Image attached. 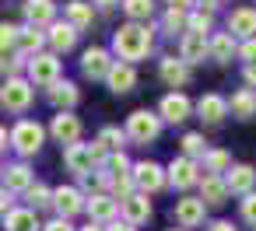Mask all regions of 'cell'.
Listing matches in <instances>:
<instances>
[{
  "mask_svg": "<svg viewBox=\"0 0 256 231\" xmlns=\"http://www.w3.org/2000/svg\"><path fill=\"white\" fill-rule=\"evenodd\" d=\"M151 46H154V32L148 25L126 21V25H120L112 32V53L120 56V63H130L134 67L137 60H144L151 53Z\"/></svg>",
  "mask_w": 256,
  "mask_h": 231,
  "instance_id": "6da1fadb",
  "label": "cell"
},
{
  "mask_svg": "<svg viewBox=\"0 0 256 231\" xmlns=\"http://www.w3.org/2000/svg\"><path fill=\"white\" fill-rule=\"evenodd\" d=\"M8 140H11V147H14L22 158H32V154H39V147H42V140H46V130H42L36 119H18L14 130L8 133Z\"/></svg>",
  "mask_w": 256,
  "mask_h": 231,
  "instance_id": "7a4b0ae2",
  "label": "cell"
},
{
  "mask_svg": "<svg viewBox=\"0 0 256 231\" xmlns=\"http://www.w3.org/2000/svg\"><path fill=\"white\" fill-rule=\"evenodd\" d=\"M123 133H126L134 144H151V140L162 133V119H158V112L134 109V112L126 116V126H123Z\"/></svg>",
  "mask_w": 256,
  "mask_h": 231,
  "instance_id": "3957f363",
  "label": "cell"
},
{
  "mask_svg": "<svg viewBox=\"0 0 256 231\" xmlns=\"http://www.w3.org/2000/svg\"><path fill=\"white\" fill-rule=\"evenodd\" d=\"M0 105L8 112H25L32 105V84L25 77H8L4 88H0Z\"/></svg>",
  "mask_w": 256,
  "mask_h": 231,
  "instance_id": "277c9868",
  "label": "cell"
},
{
  "mask_svg": "<svg viewBox=\"0 0 256 231\" xmlns=\"http://www.w3.org/2000/svg\"><path fill=\"white\" fill-rule=\"evenodd\" d=\"M25 70H28V84H42V88H50L53 81H60V60H56L53 53H39V56H32V60L25 63Z\"/></svg>",
  "mask_w": 256,
  "mask_h": 231,
  "instance_id": "5b68a950",
  "label": "cell"
},
{
  "mask_svg": "<svg viewBox=\"0 0 256 231\" xmlns=\"http://www.w3.org/2000/svg\"><path fill=\"white\" fill-rule=\"evenodd\" d=\"M130 179H134L137 193L151 196V193H158V189L165 186V168L154 165V161H137V165L130 168Z\"/></svg>",
  "mask_w": 256,
  "mask_h": 231,
  "instance_id": "8992f818",
  "label": "cell"
},
{
  "mask_svg": "<svg viewBox=\"0 0 256 231\" xmlns=\"http://www.w3.org/2000/svg\"><path fill=\"white\" fill-rule=\"evenodd\" d=\"M165 182H172L176 189H190L200 182V165L190 161V158H176L168 168H165Z\"/></svg>",
  "mask_w": 256,
  "mask_h": 231,
  "instance_id": "52a82bcc",
  "label": "cell"
},
{
  "mask_svg": "<svg viewBox=\"0 0 256 231\" xmlns=\"http://www.w3.org/2000/svg\"><path fill=\"white\" fill-rule=\"evenodd\" d=\"M204 214H207V207H204V200H200V196H182V200H176V207H172V217L179 221V228H182V231H186V228L204 224Z\"/></svg>",
  "mask_w": 256,
  "mask_h": 231,
  "instance_id": "ba28073f",
  "label": "cell"
},
{
  "mask_svg": "<svg viewBox=\"0 0 256 231\" xmlns=\"http://www.w3.org/2000/svg\"><path fill=\"white\" fill-rule=\"evenodd\" d=\"M190 112H193V102H190L182 91L165 95L162 105H158V119H162V123H182V119H190Z\"/></svg>",
  "mask_w": 256,
  "mask_h": 231,
  "instance_id": "9c48e42d",
  "label": "cell"
},
{
  "mask_svg": "<svg viewBox=\"0 0 256 231\" xmlns=\"http://www.w3.org/2000/svg\"><path fill=\"white\" fill-rule=\"evenodd\" d=\"M84 210H88L92 224H109V221H116V214H120V200L109 196V193H92V200L84 203Z\"/></svg>",
  "mask_w": 256,
  "mask_h": 231,
  "instance_id": "30bf717a",
  "label": "cell"
},
{
  "mask_svg": "<svg viewBox=\"0 0 256 231\" xmlns=\"http://www.w3.org/2000/svg\"><path fill=\"white\" fill-rule=\"evenodd\" d=\"M109 67H112V56H109V49H102V46H92V49H84V56H81V70H84V77H92V81H106Z\"/></svg>",
  "mask_w": 256,
  "mask_h": 231,
  "instance_id": "8fae6325",
  "label": "cell"
},
{
  "mask_svg": "<svg viewBox=\"0 0 256 231\" xmlns=\"http://www.w3.org/2000/svg\"><path fill=\"white\" fill-rule=\"evenodd\" d=\"M81 130H84V126H81V119H78L74 112H56L53 123H50V133H53L60 144H67V147L81 140Z\"/></svg>",
  "mask_w": 256,
  "mask_h": 231,
  "instance_id": "7c38bea8",
  "label": "cell"
},
{
  "mask_svg": "<svg viewBox=\"0 0 256 231\" xmlns=\"http://www.w3.org/2000/svg\"><path fill=\"white\" fill-rule=\"evenodd\" d=\"M228 35L232 39H256V7H235L228 14Z\"/></svg>",
  "mask_w": 256,
  "mask_h": 231,
  "instance_id": "4fadbf2b",
  "label": "cell"
},
{
  "mask_svg": "<svg viewBox=\"0 0 256 231\" xmlns=\"http://www.w3.org/2000/svg\"><path fill=\"white\" fill-rule=\"evenodd\" d=\"M64 165L74 172V175H88L98 161H95V154H92V144H70L67 151H64Z\"/></svg>",
  "mask_w": 256,
  "mask_h": 231,
  "instance_id": "5bb4252c",
  "label": "cell"
},
{
  "mask_svg": "<svg viewBox=\"0 0 256 231\" xmlns=\"http://www.w3.org/2000/svg\"><path fill=\"white\" fill-rule=\"evenodd\" d=\"M22 7H25V21L32 28H50L56 21V4L53 0H25Z\"/></svg>",
  "mask_w": 256,
  "mask_h": 231,
  "instance_id": "9a60e30c",
  "label": "cell"
},
{
  "mask_svg": "<svg viewBox=\"0 0 256 231\" xmlns=\"http://www.w3.org/2000/svg\"><path fill=\"white\" fill-rule=\"evenodd\" d=\"M53 207H56V214H60L64 221H70L74 214L84 210V196H81L74 186H60V189H53Z\"/></svg>",
  "mask_w": 256,
  "mask_h": 231,
  "instance_id": "2e32d148",
  "label": "cell"
},
{
  "mask_svg": "<svg viewBox=\"0 0 256 231\" xmlns=\"http://www.w3.org/2000/svg\"><path fill=\"white\" fill-rule=\"evenodd\" d=\"M120 214H123V221L126 224H144L148 217H151V200L144 196V193H130L126 200H120Z\"/></svg>",
  "mask_w": 256,
  "mask_h": 231,
  "instance_id": "e0dca14e",
  "label": "cell"
},
{
  "mask_svg": "<svg viewBox=\"0 0 256 231\" xmlns=\"http://www.w3.org/2000/svg\"><path fill=\"white\" fill-rule=\"evenodd\" d=\"M221 179H224L228 193L246 196V193H252V186H256V168H252V165H232Z\"/></svg>",
  "mask_w": 256,
  "mask_h": 231,
  "instance_id": "ac0fdd59",
  "label": "cell"
},
{
  "mask_svg": "<svg viewBox=\"0 0 256 231\" xmlns=\"http://www.w3.org/2000/svg\"><path fill=\"white\" fill-rule=\"evenodd\" d=\"M106 84H109L112 95H126V91H134V84H137V70H134L130 63H116V60H112V67H109V74H106Z\"/></svg>",
  "mask_w": 256,
  "mask_h": 231,
  "instance_id": "d6986e66",
  "label": "cell"
},
{
  "mask_svg": "<svg viewBox=\"0 0 256 231\" xmlns=\"http://www.w3.org/2000/svg\"><path fill=\"white\" fill-rule=\"evenodd\" d=\"M46 98H50L60 112H70V109L78 105L81 91H78V84H74V81H53V84L46 88Z\"/></svg>",
  "mask_w": 256,
  "mask_h": 231,
  "instance_id": "ffe728a7",
  "label": "cell"
},
{
  "mask_svg": "<svg viewBox=\"0 0 256 231\" xmlns=\"http://www.w3.org/2000/svg\"><path fill=\"white\" fill-rule=\"evenodd\" d=\"M74 42H78V28H70L67 21H53V25H50V32H46V46L53 49V56L74 49Z\"/></svg>",
  "mask_w": 256,
  "mask_h": 231,
  "instance_id": "44dd1931",
  "label": "cell"
},
{
  "mask_svg": "<svg viewBox=\"0 0 256 231\" xmlns=\"http://www.w3.org/2000/svg\"><path fill=\"white\" fill-rule=\"evenodd\" d=\"M204 56H207V35L182 32V39H179V60L186 67H193V63H204Z\"/></svg>",
  "mask_w": 256,
  "mask_h": 231,
  "instance_id": "7402d4cb",
  "label": "cell"
},
{
  "mask_svg": "<svg viewBox=\"0 0 256 231\" xmlns=\"http://www.w3.org/2000/svg\"><path fill=\"white\" fill-rule=\"evenodd\" d=\"M193 109H196V116H200L204 123H210V126H214V123H221V119L228 116V98L210 91V95H204V98H200Z\"/></svg>",
  "mask_w": 256,
  "mask_h": 231,
  "instance_id": "603a6c76",
  "label": "cell"
},
{
  "mask_svg": "<svg viewBox=\"0 0 256 231\" xmlns=\"http://www.w3.org/2000/svg\"><path fill=\"white\" fill-rule=\"evenodd\" d=\"M200 200H204V207H221L224 200H228V186H224V179L221 175H200Z\"/></svg>",
  "mask_w": 256,
  "mask_h": 231,
  "instance_id": "cb8c5ba5",
  "label": "cell"
},
{
  "mask_svg": "<svg viewBox=\"0 0 256 231\" xmlns=\"http://www.w3.org/2000/svg\"><path fill=\"white\" fill-rule=\"evenodd\" d=\"M158 74H162V81H165L168 88H186V84H190V67H186L182 60H176V56H162Z\"/></svg>",
  "mask_w": 256,
  "mask_h": 231,
  "instance_id": "d4e9b609",
  "label": "cell"
},
{
  "mask_svg": "<svg viewBox=\"0 0 256 231\" xmlns=\"http://www.w3.org/2000/svg\"><path fill=\"white\" fill-rule=\"evenodd\" d=\"M235 53H238V46H235V39H232L228 32H218V35L207 39V56H210L214 63H232Z\"/></svg>",
  "mask_w": 256,
  "mask_h": 231,
  "instance_id": "484cf974",
  "label": "cell"
},
{
  "mask_svg": "<svg viewBox=\"0 0 256 231\" xmlns=\"http://www.w3.org/2000/svg\"><path fill=\"white\" fill-rule=\"evenodd\" d=\"M4 228H8V231H42L36 210H28V207H14V210L4 217Z\"/></svg>",
  "mask_w": 256,
  "mask_h": 231,
  "instance_id": "4316f807",
  "label": "cell"
},
{
  "mask_svg": "<svg viewBox=\"0 0 256 231\" xmlns=\"http://www.w3.org/2000/svg\"><path fill=\"white\" fill-rule=\"evenodd\" d=\"M42 46H46V32H39V28H32V25L18 28V53H22V56H39Z\"/></svg>",
  "mask_w": 256,
  "mask_h": 231,
  "instance_id": "83f0119b",
  "label": "cell"
},
{
  "mask_svg": "<svg viewBox=\"0 0 256 231\" xmlns=\"http://www.w3.org/2000/svg\"><path fill=\"white\" fill-rule=\"evenodd\" d=\"M32 186V168L25 165V161H18V165H11L8 172H4V189L14 196V193H25Z\"/></svg>",
  "mask_w": 256,
  "mask_h": 231,
  "instance_id": "f1b7e54d",
  "label": "cell"
},
{
  "mask_svg": "<svg viewBox=\"0 0 256 231\" xmlns=\"http://www.w3.org/2000/svg\"><path fill=\"white\" fill-rule=\"evenodd\" d=\"M228 112H232L235 119H249V116H256V91H252V88L235 91V95L228 98Z\"/></svg>",
  "mask_w": 256,
  "mask_h": 231,
  "instance_id": "f546056e",
  "label": "cell"
},
{
  "mask_svg": "<svg viewBox=\"0 0 256 231\" xmlns=\"http://www.w3.org/2000/svg\"><path fill=\"white\" fill-rule=\"evenodd\" d=\"M67 25L70 28H88L92 25V4H84V0H70L67 4Z\"/></svg>",
  "mask_w": 256,
  "mask_h": 231,
  "instance_id": "4dcf8cb0",
  "label": "cell"
},
{
  "mask_svg": "<svg viewBox=\"0 0 256 231\" xmlns=\"http://www.w3.org/2000/svg\"><path fill=\"white\" fill-rule=\"evenodd\" d=\"M25 200H28V210H46V207H53V189L42 182H32L25 189Z\"/></svg>",
  "mask_w": 256,
  "mask_h": 231,
  "instance_id": "1f68e13d",
  "label": "cell"
},
{
  "mask_svg": "<svg viewBox=\"0 0 256 231\" xmlns=\"http://www.w3.org/2000/svg\"><path fill=\"white\" fill-rule=\"evenodd\" d=\"M123 11H126V18H130V21L144 25V21L154 14V0H123Z\"/></svg>",
  "mask_w": 256,
  "mask_h": 231,
  "instance_id": "d6a6232c",
  "label": "cell"
},
{
  "mask_svg": "<svg viewBox=\"0 0 256 231\" xmlns=\"http://www.w3.org/2000/svg\"><path fill=\"white\" fill-rule=\"evenodd\" d=\"M200 161H204V172H207V175H224V172L232 168V158H228V151H207Z\"/></svg>",
  "mask_w": 256,
  "mask_h": 231,
  "instance_id": "836d02e7",
  "label": "cell"
},
{
  "mask_svg": "<svg viewBox=\"0 0 256 231\" xmlns=\"http://www.w3.org/2000/svg\"><path fill=\"white\" fill-rule=\"evenodd\" d=\"M95 140H98V147H102V151H123L126 133H123L120 126H102V133H98Z\"/></svg>",
  "mask_w": 256,
  "mask_h": 231,
  "instance_id": "e575fe53",
  "label": "cell"
},
{
  "mask_svg": "<svg viewBox=\"0 0 256 231\" xmlns=\"http://www.w3.org/2000/svg\"><path fill=\"white\" fill-rule=\"evenodd\" d=\"M210 21H214V14L190 11V14H186V32H193V35H207V32H210Z\"/></svg>",
  "mask_w": 256,
  "mask_h": 231,
  "instance_id": "d590c367",
  "label": "cell"
},
{
  "mask_svg": "<svg viewBox=\"0 0 256 231\" xmlns=\"http://www.w3.org/2000/svg\"><path fill=\"white\" fill-rule=\"evenodd\" d=\"M204 154H207L204 137H200V133H186V137H182V158L196 161V158H204Z\"/></svg>",
  "mask_w": 256,
  "mask_h": 231,
  "instance_id": "8d00e7d4",
  "label": "cell"
},
{
  "mask_svg": "<svg viewBox=\"0 0 256 231\" xmlns=\"http://www.w3.org/2000/svg\"><path fill=\"white\" fill-rule=\"evenodd\" d=\"M11 49H18V25L4 21L0 25V56H8Z\"/></svg>",
  "mask_w": 256,
  "mask_h": 231,
  "instance_id": "74e56055",
  "label": "cell"
},
{
  "mask_svg": "<svg viewBox=\"0 0 256 231\" xmlns=\"http://www.w3.org/2000/svg\"><path fill=\"white\" fill-rule=\"evenodd\" d=\"M102 168H106V175H123V172H130V161H126L123 151H112V154L102 161Z\"/></svg>",
  "mask_w": 256,
  "mask_h": 231,
  "instance_id": "f35d334b",
  "label": "cell"
},
{
  "mask_svg": "<svg viewBox=\"0 0 256 231\" xmlns=\"http://www.w3.org/2000/svg\"><path fill=\"white\" fill-rule=\"evenodd\" d=\"M109 186H112L116 200H126L130 193H137V189H134V179H130V172H123V175H109Z\"/></svg>",
  "mask_w": 256,
  "mask_h": 231,
  "instance_id": "ab89813d",
  "label": "cell"
},
{
  "mask_svg": "<svg viewBox=\"0 0 256 231\" xmlns=\"http://www.w3.org/2000/svg\"><path fill=\"white\" fill-rule=\"evenodd\" d=\"M28 60L22 53H8V56H0V74H8V77H18V70L25 67Z\"/></svg>",
  "mask_w": 256,
  "mask_h": 231,
  "instance_id": "60d3db41",
  "label": "cell"
},
{
  "mask_svg": "<svg viewBox=\"0 0 256 231\" xmlns=\"http://www.w3.org/2000/svg\"><path fill=\"white\" fill-rule=\"evenodd\" d=\"M162 28H165L168 35H176V32H182V28H186V14H182V11H168V14L162 18Z\"/></svg>",
  "mask_w": 256,
  "mask_h": 231,
  "instance_id": "b9f144b4",
  "label": "cell"
},
{
  "mask_svg": "<svg viewBox=\"0 0 256 231\" xmlns=\"http://www.w3.org/2000/svg\"><path fill=\"white\" fill-rule=\"evenodd\" d=\"M238 210H242V221H249V224H256V189L242 196V203H238Z\"/></svg>",
  "mask_w": 256,
  "mask_h": 231,
  "instance_id": "7bdbcfd3",
  "label": "cell"
},
{
  "mask_svg": "<svg viewBox=\"0 0 256 231\" xmlns=\"http://www.w3.org/2000/svg\"><path fill=\"white\" fill-rule=\"evenodd\" d=\"M238 60H246V67H252L256 63V39H246L242 46H238V53H235Z\"/></svg>",
  "mask_w": 256,
  "mask_h": 231,
  "instance_id": "ee69618b",
  "label": "cell"
},
{
  "mask_svg": "<svg viewBox=\"0 0 256 231\" xmlns=\"http://www.w3.org/2000/svg\"><path fill=\"white\" fill-rule=\"evenodd\" d=\"M11 210H14V196H11L4 186H0V217H8Z\"/></svg>",
  "mask_w": 256,
  "mask_h": 231,
  "instance_id": "f6af8a7d",
  "label": "cell"
},
{
  "mask_svg": "<svg viewBox=\"0 0 256 231\" xmlns=\"http://www.w3.org/2000/svg\"><path fill=\"white\" fill-rule=\"evenodd\" d=\"M42 231H74V228H70V221H64V217H53L50 224H42Z\"/></svg>",
  "mask_w": 256,
  "mask_h": 231,
  "instance_id": "bcb514c9",
  "label": "cell"
},
{
  "mask_svg": "<svg viewBox=\"0 0 256 231\" xmlns=\"http://www.w3.org/2000/svg\"><path fill=\"white\" fill-rule=\"evenodd\" d=\"M196 4V11H204V14H214L218 7H221V0H193Z\"/></svg>",
  "mask_w": 256,
  "mask_h": 231,
  "instance_id": "7dc6e473",
  "label": "cell"
},
{
  "mask_svg": "<svg viewBox=\"0 0 256 231\" xmlns=\"http://www.w3.org/2000/svg\"><path fill=\"white\" fill-rule=\"evenodd\" d=\"M106 231H134V224H126V221H109V224H102Z\"/></svg>",
  "mask_w": 256,
  "mask_h": 231,
  "instance_id": "c3c4849f",
  "label": "cell"
},
{
  "mask_svg": "<svg viewBox=\"0 0 256 231\" xmlns=\"http://www.w3.org/2000/svg\"><path fill=\"white\" fill-rule=\"evenodd\" d=\"M168 4V11H186V7H193V0H165Z\"/></svg>",
  "mask_w": 256,
  "mask_h": 231,
  "instance_id": "681fc988",
  "label": "cell"
},
{
  "mask_svg": "<svg viewBox=\"0 0 256 231\" xmlns=\"http://www.w3.org/2000/svg\"><path fill=\"white\" fill-rule=\"evenodd\" d=\"M207 231H235V224H232V221H214Z\"/></svg>",
  "mask_w": 256,
  "mask_h": 231,
  "instance_id": "f907efd6",
  "label": "cell"
},
{
  "mask_svg": "<svg viewBox=\"0 0 256 231\" xmlns=\"http://www.w3.org/2000/svg\"><path fill=\"white\" fill-rule=\"evenodd\" d=\"M246 84H249V88H256V63H252V67H246Z\"/></svg>",
  "mask_w": 256,
  "mask_h": 231,
  "instance_id": "816d5d0a",
  "label": "cell"
},
{
  "mask_svg": "<svg viewBox=\"0 0 256 231\" xmlns=\"http://www.w3.org/2000/svg\"><path fill=\"white\" fill-rule=\"evenodd\" d=\"M8 147H11V140H8V130H4V126H0V154H4Z\"/></svg>",
  "mask_w": 256,
  "mask_h": 231,
  "instance_id": "f5cc1de1",
  "label": "cell"
},
{
  "mask_svg": "<svg viewBox=\"0 0 256 231\" xmlns=\"http://www.w3.org/2000/svg\"><path fill=\"white\" fill-rule=\"evenodd\" d=\"M92 4H98V7H116L120 0H92Z\"/></svg>",
  "mask_w": 256,
  "mask_h": 231,
  "instance_id": "db71d44e",
  "label": "cell"
},
{
  "mask_svg": "<svg viewBox=\"0 0 256 231\" xmlns=\"http://www.w3.org/2000/svg\"><path fill=\"white\" fill-rule=\"evenodd\" d=\"M81 231H106L102 224H88V228H81Z\"/></svg>",
  "mask_w": 256,
  "mask_h": 231,
  "instance_id": "11a10c76",
  "label": "cell"
},
{
  "mask_svg": "<svg viewBox=\"0 0 256 231\" xmlns=\"http://www.w3.org/2000/svg\"><path fill=\"white\" fill-rule=\"evenodd\" d=\"M168 231H182V228H168Z\"/></svg>",
  "mask_w": 256,
  "mask_h": 231,
  "instance_id": "9f6ffc18",
  "label": "cell"
}]
</instances>
